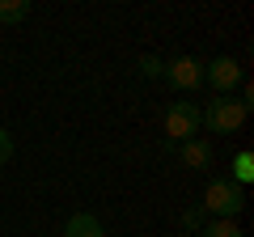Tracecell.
I'll return each instance as SVG.
<instances>
[{
	"label": "cell",
	"mask_w": 254,
	"mask_h": 237,
	"mask_svg": "<svg viewBox=\"0 0 254 237\" xmlns=\"http://www.w3.org/2000/svg\"><path fill=\"white\" fill-rule=\"evenodd\" d=\"M203 212H212L216 220H233L237 212L246 208V191L233 182V178H212L208 191H203Z\"/></svg>",
	"instance_id": "cell-1"
},
{
	"label": "cell",
	"mask_w": 254,
	"mask_h": 237,
	"mask_svg": "<svg viewBox=\"0 0 254 237\" xmlns=\"http://www.w3.org/2000/svg\"><path fill=\"white\" fill-rule=\"evenodd\" d=\"M199 127H203V110L195 102H170V110H165V140L187 144V140H195Z\"/></svg>",
	"instance_id": "cell-2"
},
{
	"label": "cell",
	"mask_w": 254,
	"mask_h": 237,
	"mask_svg": "<svg viewBox=\"0 0 254 237\" xmlns=\"http://www.w3.org/2000/svg\"><path fill=\"white\" fill-rule=\"evenodd\" d=\"M246 115H250V110H246L237 98H216V102H208V110H203V127L216 131V136H233V131L246 123Z\"/></svg>",
	"instance_id": "cell-3"
},
{
	"label": "cell",
	"mask_w": 254,
	"mask_h": 237,
	"mask_svg": "<svg viewBox=\"0 0 254 237\" xmlns=\"http://www.w3.org/2000/svg\"><path fill=\"white\" fill-rule=\"evenodd\" d=\"M203 81H208L220 98H233V89H242L246 76H242V64H237L233 55H220V59L203 64Z\"/></svg>",
	"instance_id": "cell-4"
},
{
	"label": "cell",
	"mask_w": 254,
	"mask_h": 237,
	"mask_svg": "<svg viewBox=\"0 0 254 237\" xmlns=\"http://www.w3.org/2000/svg\"><path fill=\"white\" fill-rule=\"evenodd\" d=\"M161 76L174 85V89L195 93V89L203 85V59H195V55H178V59H170V64H165Z\"/></svg>",
	"instance_id": "cell-5"
},
{
	"label": "cell",
	"mask_w": 254,
	"mask_h": 237,
	"mask_svg": "<svg viewBox=\"0 0 254 237\" xmlns=\"http://www.w3.org/2000/svg\"><path fill=\"white\" fill-rule=\"evenodd\" d=\"M64 237H106V229H102V220L93 216V212H76V216L64 225Z\"/></svg>",
	"instance_id": "cell-6"
},
{
	"label": "cell",
	"mask_w": 254,
	"mask_h": 237,
	"mask_svg": "<svg viewBox=\"0 0 254 237\" xmlns=\"http://www.w3.org/2000/svg\"><path fill=\"white\" fill-rule=\"evenodd\" d=\"M174 153H178L190 170H208L212 165V144H203V140H187V144H178Z\"/></svg>",
	"instance_id": "cell-7"
},
{
	"label": "cell",
	"mask_w": 254,
	"mask_h": 237,
	"mask_svg": "<svg viewBox=\"0 0 254 237\" xmlns=\"http://www.w3.org/2000/svg\"><path fill=\"white\" fill-rule=\"evenodd\" d=\"M30 17V0H0V26H17Z\"/></svg>",
	"instance_id": "cell-8"
},
{
	"label": "cell",
	"mask_w": 254,
	"mask_h": 237,
	"mask_svg": "<svg viewBox=\"0 0 254 237\" xmlns=\"http://www.w3.org/2000/svg\"><path fill=\"white\" fill-rule=\"evenodd\" d=\"M199 237H246V233L233 225V220H203Z\"/></svg>",
	"instance_id": "cell-9"
},
{
	"label": "cell",
	"mask_w": 254,
	"mask_h": 237,
	"mask_svg": "<svg viewBox=\"0 0 254 237\" xmlns=\"http://www.w3.org/2000/svg\"><path fill=\"white\" fill-rule=\"evenodd\" d=\"M250 178H254V153H237V161H233V182L246 186Z\"/></svg>",
	"instance_id": "cell-10"
},
{
	"label": "cell",
	"mask_w": 254,
	"mask_h": 237,
	"mask_svg": "<svg viewBox=\"0 0 254 237\" xmlns=\"http://www.w3.org/2000/svg\"><path fill=\"white\" fill-rule=\"evenodd\" d=\"M178 225L187 229V233H199V229H203V208H199V203H195V208H187V212L178 216Z\"/></svg>",
	"instance_id": "cell-11"
},
{
	"label": "cell",
	"mask_w": 254,
	"mask_h": 237,
	"mask_svg": "<svg viewBox=\"0 0 254 237\" xmlns=\"http://www.w3.org/2000/svg\"><path fill=\"white\" fill-rule=\"evenodd\" d=\"M140 72H144V76H161V72H165V64L157 59V55H144V59H140Z\"/></svg>",
	"instance_id": "cell-12"
},
{
	"label": "cell",
	"mask_w": 254,
	"mask_h": 237,
	"mask_svg": "<svg viewBox=\"0 0 254 237\" xmlns=\"http://www.w3.org/2000/svg\"><path fill=\"white\" fill-rule=\"evenodd\" d=\"M9 157H13V136H9L4 127H0V165L9 161Z\"/></svg>",
	"instance_id": "cell-13"
}]
</instances>
